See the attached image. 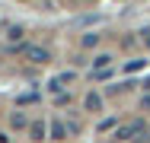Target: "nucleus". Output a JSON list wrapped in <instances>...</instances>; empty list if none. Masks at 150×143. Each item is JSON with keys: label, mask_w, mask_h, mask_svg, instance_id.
<instances>
[{"label": "nucleus", "mask_w": 150, "mask_h": 143, "mask_svg": "<svg viewBox=\"0 0 150 143\" xmlns=\"http://www.w3.org/2000/svg\"><path fill=\"white\" fill-rule=\"evenodd\" d=\"M23 54L29 57L32 64H48V60H51V54H48L42 45H26V48H23Z\"/></svg>", "instance_id": "nucleus-1"}, {"label": "nucleus", "mask_w": 150, "mask_h": 143, "mask_svg": "<svg viewBox=\"0 0 150 143\" xmlns=\"http://www.w3.org/2000/svg\"><path fill=\"white\" fill-rule=\"evenodd\" d=\"M102 105H105V99H102L96 89L86 92V99H83V108H86V111H96V114H99V111H102Z\"/></svg>", "instance_id": "nucleus-2"}, {"label": "nucleus", "mask_w": 150, "mask_h": 143, "mask_svg": "<svg viewBox=\"0 0 150 143\" xmlns=\"http://www.w3.org/2000/svg\"><path fill=\"white\" fill-rule=\"evenodd\" d=\"M112 60H115V57L109 54V51L96 54V57H93V73H99V70H112Z\"/></svg>", "instance_id": "nucleus-3"}, {"label": "nucleus", "mask_w": 150, "mask_h": 143, "mask_svg": "<svg viewBox=\"0 0 150 143\" xmlns=\"http://www.w3.org/2000/svg\"><path fill=\"white\" fill-rule=\"evenodd\" d=\"M67 134H70V127L54 118V121H51V140H67Z\"/></svg>", "instance_id": "nucleus-4"}, {"label": "nucleus", "mask_w": 150, "mask_h": 143, "mask_svg": "<svg viewBox=\"0 0 150 143\" xmlns=\"http://www.w3.org/2000/svg\"><path fill=\"white\" fill-rule=\"evenodd\" d=\"M29 134H32V140H45V121H35L29 127Z\"/></svg>", "instance_id": "nucleus-5"}, {"label": "nucleus", "mask_w": 150, "mask_h": 143, "mask_svg": "<svg viewBox=\"0 0 150 143\" xmlns=\"http://www.w3.org/2000/svg\"><path fill=\"white\" fill-rule=\"evenodd\" d=\"M10 124H13V127H16V130H26V127H29V121H26V114H13V118H10Z\"/></svg>", "instance_id": "nucleus-6"}, {"label": "nucleus", "mask_w": 150, "mask_h": 143, "mask_svg": "<svg viewBox=\"0 0 150 143\" xmlns=\"http://www.w3.org/2000/svg\"><path fill=\"white\" fill-rule=\"evenodd\" d=\"M115 127V118H105V121H99L96 124V134H102V130H112Z\"/></svg>", "instance_id": "nucleus-7"}, {"label": "nucleus", "mask_w": 150, "mask_h": 143, "mask_svg": "<svg viewBox=\"0 0 150 143\" xmlns=\"http://www.w3.org/2000/svg\"><path fill=\"white\" fill-rule=\"evenodd\" d=\"M144 67V60H128L125 64V73H134V70H141Z\"/></svg>", "instance_id": "nucleus-8"}, {"label": "nucleus", "mask_w": 150, "mask_h": 143, "mask_svg": "<svg viewBox=\"0 0 150 143\" xmlns=\"http://www.w3.org/2000/svg\"><path fill=\"white\" fill-rule=\"evenodd\" d=\"M96 41H99V35H86V38H83V45H86V48H93Z\"/></svg>", "instance_id": "nucleus-9"}, {"label": "nucleus", "mask_w": 150, "mask_h": 143, "mask_svg": "<svg viewBox=\"0 0 150 143\" xmlns=\"http://www.w3.org/2000/svg\"><path fill=\"white\" fill-rule=\"evenodd\" d=\"M141 35H144V38H141V41H144V45H147V48H150V29H144V32H141Z\"/></svg>", "instance_id": "nucleus-10"}, {"label": "nucleus", "mask_w": 150, "mask_h": 143, "mask_svg": "<svg viewBox=\"0 0 150 143\" xmlns=\"http://www.w3.org/2000/svg\"><path fill=\"white\" fill-rule=\"evenodd\" d=\"M144 111H150V92L144 95Z\"/></svg>", "instance_id": "nucleus-11"}]
</instances>
